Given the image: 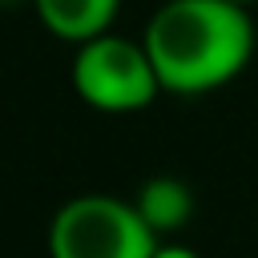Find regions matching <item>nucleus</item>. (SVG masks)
Here are the masks:
<instances>
[{
  "mask_svg": "<svg viewBox=\"0 0 258 258\" xmlns=\"http://www.w3.org/2000/svg\"><path fill=\"white\" fill-rule=\"evenodd\" d=\"M157 81L173 97H206L246 73L258 48L250 8L230 0H165L141 32Z\"/></svg>",
  "mask_w": 258,
  "mask_h": 258,
  "instance_id": "1",
  "label": "nucleus"
},
{
  "mask_svg": "<svg viewBox=\"0 0 258 258\" xmlns=\"http://www.w3.org/2000/svg\"><path fill=\"white\" fill-rule=\"evenodd\" d=\"M48 258H153L161 238L117 194H77L48 218Z\"/></svg>",
  "mask_w": 258,
  "mask_h": 258,
  "instance_id": "2",
  "label": "nucleus"
},
{
  "mask_svg": "<svg viewBox=\"0 0 258 258\" xmlns=\"http://www.w3.org/2000/svg\"><path fill=\"white\" fill-rule=\"evenodd\" d=\"M73 89L89 109L109 113V117L141 113L165 93L145 44L129 40L121 32H101V36L77 44Z\"/></svg>",
  "mask_w": 258,
  "mask_h": 258,
  "instance_id": "3",
  "label": "nucleus"
},
{
  "mask_svg": "<svg viewBox=\"0 0 258 258\" xmlns=\"http://www.w3.org/2000/svg\"><path fill=\"white\" fill-rule=\"evenodd\" d=\"M32 8L48 36L77 48L101 32H113L121 0H32Z\"/></svg>",
  "mask_w": 258,
  "mask_h": 258,
  "instance_id": "4",
  "label": "nucleus"
},
{
  "mask_svg": "<svg viewBox=\"0 0 258 258\" xmlns=\"http://www.w3.org/2000/svg\"><path fill=\"white\" fill-rule=\"evenodd\" d=\"M133 206L141 210V218L149 222V230L165 242L169 234H177V230H185V226L194 222L198 198H194L189 181H181V177H173V173H157V177L141 181Z\"/></svg>",
  "mask_w": 258,
  "mask_h": 258,
  "instance_id": "5",
  "label": "nucleus"
},
{
  "mask_svg": "<svg viewBox=\"0 0 258 258\" xmlns=\"http://www.w3.org/2000/svg\"><path fill=\"white\" fill-rule=\"evenodd\" d=\"M153 258H202V254L189 250V246H181V242H161V246L153 250Z\"/></svg>",
  "mask_w": 258,
  "mask_h": 258,
  "instance_id": "6",
  "label": "nucleus"
},
{
  "mask_svg": "<svg viewBox=\"0 0 258 258\" xmlns=\"http://www.w3.org/2000/svg\"><path fill=\"white\" fill-rule=\"evenodd\" d=\"M16 4H24V0H0V8H16Z\"/></svg>",
  "mask_w": 258,
  "mask_h": 258,
  "instance_id": "7",
  "label": "nucleus"
},
{
  "mask_svg": "<svg viewBox=\"0 0 258 258\" xmlns=\"http://www.w3.org/2000/svg\"><path fill=\"white\" fill-rule=\"evenodd\" d=\"M230 4H242V8H254L258 0H230Z\"/></svg>",
  "mask_w": 258,
  "mask_h": 258,
  "instance_id": "8",
  "label": "nucleus"
}]
</instances>
